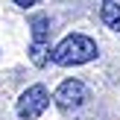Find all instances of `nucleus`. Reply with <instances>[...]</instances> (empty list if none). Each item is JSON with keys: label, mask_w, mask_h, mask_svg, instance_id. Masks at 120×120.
<instances>
[{"label": "nucleus", "mask_w": 120, "mask_h": 120, "mask_svg": "<svg viewBox=\"0 0 120 120\" xmlns=\"http://www.w3.org/2000/svg\"><path fill=\"white\" fill-rule=\"evenodd\" d=\"M97 56V41L88 38V35H68L62 44L53 50V62L70 68V64H85Z\"/></svg>", "instance_id": "1"}, {"label": "nucleus", "mask_w": 120, "mask_h": 120, "mask_svg": "<svg viewBox=\"0 0 120 120\" xmlns=\"http://www.w3.org/2000/svg\"><path fill=\"white\" fill-rule=\"evenodd\" d=\"M47 105H50V94H47V88L44 85H32V88H26V91L21 94V100H18V117L32 120V117L44 114Z\"/></svg>", "instance_id": "2"}, {"label": "nucleus", "mask_w": 120, "mask_h": 120, "mask_svg": "<svg viewBox=\"0 0 120 120\" xmlns=\"http://www.w3.org/2000/svg\"><path fill=\"white\" fill-rule=\"evenodd\" d=\"M88 88L82 85L79 79H68V82H62L59 85V91H56V105L62 111H73V109H82V105L88 103Z\"/></svg>", "instance_id": "3"}, {"label": "nucleus", "mask_w": 120, "mask_h": 120, "mask_svg": "<svg viewBox=\"0 0 120 120\" xmlns=\"http://www.w3.org/2000/svg\"><path fill=\"white\" fill-rule=\"evenodd\" d=\"M103 21L114 32H120V0H105L103 3Z\"/></svg>", "instance_id": "4"}, {"label": "nucleus", "mask_w": 120, "mask_h": 120, "mask_svg": "<svg viewBox=\"0 0 120 120\" xmlns=\"http://www.w3.org/2000/svg\"><path fill=\"white\" fill-rule=\"evenodd\" d=\"M29 26H32V41L47 44V35H50V21H47V15H35Z\"/></svg>", "instance_id": "5"}, {"label": "nucleus", "mask_w": 120, "mask_h": 120, "mask_svg": "<svg viewBox=\"0 0 120 120\" xmlns=\"http://www.w3.org/2000/svg\"><path fill=\"white\" fill-rule=\"evenodd\" d=\"M29 59H32V64H44L47 62V44H38V41H32V50H29Z\"/></svg>", "instance_id": "6"}, {"label": "nucleus", "mask_w": 120, "mask_h": 120, "mask_svg": "<svg viewBox=\"0 0 120 120\" xmlns=\"http://www.w3.org/2000/svg\"><path fill=\"white\" fill-rule=\"evenodd\" d=\"M15 3H18V6H35L38 0H15Z\"/></svg>", "instance_id": "7"}]
</instances>
